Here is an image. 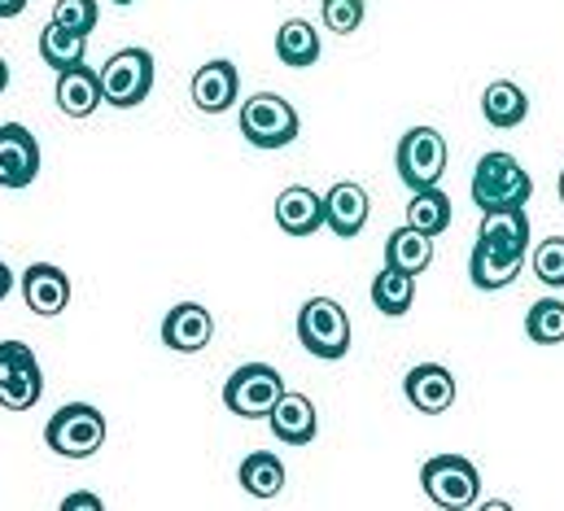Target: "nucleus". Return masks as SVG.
<instances>
[{
  "instance_id": "nucleus-1",
  "label": "nucleus",
  "mask_w": 564,
  "mask_h": 511,
  "mask_svg": "<svg viewBox=\"0 0 564 511\" xmlns=\"http://www.w3.org/2000/svg\"><path fill=\"white\" fill-rule=\"evenodd\" d=\"M534 180L512 153H486L473 171V202L481 210H517L530 206Z\"/></svg>"
},
{
  "instance_id": "nucleus-2",
  "label": "nucleus",
  "mask_w": 564,
  "mask_h": 511,
  "mask_svg": "<svg viewBox=\"0 0 564 511\" xmlns=\"http://www.w3.org/2000/svg\"><path fill=\"white\" fill-rule=\"evenodd\" d=\"M350 337H355V328H350V315H346L341 302H333V297H311V302L297 311V341H302V350H306L311 359H328V363L346 359Z\"/></svg>"
},
{
  "instance_id": "nucleus-3",
  "label": "nucleus",
  "mask_w": 564,
  "mask_h": 511,
  "mask_svg": "<svg viewBox=\"0 0 564 511\" xmlns=\"http://www.w3.org/2000/svg\"><path fill=\"white\" fill-rule=\"evenodd\" d=\"M106 433H110V424L93 402H66L62 411H53L44 442L62 459H93L106 446Z\"/></svg>"
},
{
  "instance_id": "nucleus-4",
  "label": "nucleus",
  "mask_w": 564,
  "mask_h": 511,
  "mask_svg": "<svg viewBox=\"0 0 564 511\" xmlns=\"http://www.w3.org/2000/svg\"><path fill=\"white\" fill-rule=\"evenodd\" d=\"M421 486L429 494V503H437L442 511H468L481 499V477L473 468V459L464 455H433L424 459Z\"/></svg>"
},
{
  "instance_id": "nucleus-5",
  "label": "nucleus",
  "mask_w": 564,
  "mask_h": 511,
  "mask_svg": "<svg viewBox=\"0 0 564 511\" xmlns=\"http://www.w3.org/2000/svg\"><path fill=\"white\" fill-rule=\"evenodd\" d=\"M237 123H241V135H246L254 149H284V144H293L297 131H302L297 110H293L284 97H276V93H254V97H246Z\"/></svg>"
},
{
  "instance_id": "nucleus-6",
  "label": "nucleus",
  "mask_w": 564,
  "mask_h": 511,
  "mask_svg": "<svg viewBox=\"0 0 564 511\" xmlns=\"http://www.w3.org/2000/svg\"><path fill=\"white\" fill-rule=\"evenodd\" d=\"M394 162H399V180L412 193L442 184V175H446V135L433 128L403 131V140L394 149Z\"/></svg>"
},
{
  "instance_id": "nucleus-7",
  "label": "nucleus",
  "mask_w": 564,
  "mask_h": 511,
  "mask_svg": "<svg viewBox=\"0 0 564 511\" xmlns=\"http://www.w3.org/2000/svg\"><path fill=\"white\" fill-rule=\"evenodd\" d=\"M281 393H284V381L272 363H246V368H237L228 377V384H224V402L241 420H268Z\"/></svg>"
},
{
  "instance_id": "nucleus-8",
  "label": "nucleus",
  "mask_w": 564,
  "mask_h": 511,
  "mask_svg": "<svg viewBox=\"0 0 564 511\" xmlns=\"http://www.w3.org/2000/svg\"><path fill=\"white\" fill-rule=\"evenodd\" d=\"M101 93L115 110H132L153 93V53L149 48H119L101 66Z\"/></svg>"
},
{
  "instance_id": "nucleus-9",
  "label": "nucleus",
  "mask_w": 564,
  "mask_h": 511,
  "mask_svg": "<svg viewBox=\"0 0 564 511\" xmlns=\"http://www.w3.org/2000/svg\"><path fill=\"white\" fill-rule=\"evenodd\" d=\"M44 393V372L31 346L0 341V406L4 411H31Z\"/></svg>"
},
{
  "instance_id": "nucleus-10",
  "label": "nucleus",
  "mask_w": 564,
  "mask_h": 511,
  "mask_svg": "<svg viewBox=\"0 0 564 511\" xmlns=\"http://www.w3.org/2000/svg\"><path fill=\"white\" fill-rule=\"evenodd\" d=\"M40 175V140L22 123L0 128V188H31Z\"/></svg>"
},
{
  "instance_id": "nucleus-11",
  "label": "nucleus",
  "mask_w": 564,
  "mask_h": 511,
  "mask_svg": "<svg viewBox=\"0 0 564 511\" xmlns=\"http://www.w3.org/2000/svg\"><path fill=\"white\" fill-rule=\"evenodd\" d=\"M188 97H193V106H197L202 115H224V110H232L237 97H241V75H237V66H232L228 57H215V62L197 66V70H193V84H188Z\"/></svg>"
},
{
  "instance_id": "nucleus-12",
  "label": "nucleus",
  "mask_w": 564,
  "mask_h": 511,
  "mask_svg": "<svg viewBox=\"0 0 564 511\" xmlns=\"http://www.w3.org/2000/svg\"><path fill=\"white\" fill-rule=\"evenodd\" d=\"M210 337H215V315L202 302H180L162 319V346L175 355H197L210 346Z\"/></svg>"
},
{
  "instance_id": "nucleus-13",
  "label": "nucleus",
  "mask_w": 564,
  "mask_h": 511,
  "mask_svg": "<svg viewBox=\"0 0 564 511\" xmlns=\"http://www.w3.org/2000/svg\"><path fill=\"white\" fill-rule=\"evenodd\" d=\"M372 219V202H368V188L355 184V180H341L324 193V228H333L337 237H359Z\"/></svg>"
},
{
  "instance_id": "nucleus-14",
  "label": "nucleus",
  "mask_w": 564,
  "mask_h": 511,
  "mask_svg": "<svg viewBox=\"0 0 564 511\" xmlns=\"http://www.w3.org/2000/svg\"><path fill=\"white\" fill-rule=\"evenodd\" d=\"M22 297H26L31 315L53 319V315H62L70 306V275L62 267H53V262H31L22 271Z\"/></svg>"
},
{
  "instance_id": "nucleus-15",
  "label": "nucleus",
  "mask_w": 564,
  "mask_h": 511,
  "mask_svg": "<svg viewBox=\"0 0 564 511\" xmlns=\"http://www.w3.org/2000/svg\"><path fill=\"white\" fill-rule=\"evenodd\" d=\"M101 106H106L101 70H93L88 62L57 70V110H62L66 119H93Z\"/></svg>"
},
{
  "instance_id": "nucleus-16",
  "label": "nucleus",
  "mask_w": 564,
  "mask_h": 511,
  "mask_svg": "<svg viewBox=\"0 0 564 511\" xmlns=\"http://www.w3.org/2000/svg\"><path fill=\"white\" fill-rule=\"evenodd\" d=\"M268 424H272V437L284 442V446H311V442H315V433H319L315 402H311L306 393H289V389L276 398V406H272Z\"/></svg>"
},
{
  "instance_id": "nucleus-17",
  "label": "nucleus",
  "mask_w": 564,
  "mask_h": 511,
  "mask_svg": "<svg viewBox=\"0 0 564 511\" xmlns=\"http://www.w3.org/2000/svg\"><path fill=\"white\" fill-rule=\"evenodd\" d=\"M403 393H408V402H412L416 411L442 415V411H451L459 384H455V377H451L442 363H416V368L408 372V381H403Z\"/></svg>"
},
{
  "instance_id": "nucleus-18",
  "label": "nucleus",
  "mask_w": 564,
  "mask_h": 511,
  "mask_svg": "<svg viewBox=\"0 0 564 511\" xmlns=\"http://www.w3.org/2000/svg\"><path fill=\"white\" fill-rule=\"evenodd\" d=\"M477 241L499 250V254H530V215L525 206L517 210H481V228H477Z\"/></svg>"
},
{
  "instance_id": "nucleus-19",
  "label": "nucleus",
  "mask_w": 564,
  "mask_h": 511,
  "mask_svg": "<svg viewBox=\"0 0 564 511\" xmlns=\"http://www.w3.org/2000/svg\"><path fill=\"white\" fill-rule=\"evenodd\" d=\"M276 224L284 237H315L324 228V197L293 184L276 197Z\"/></svg>"
},
{
  "instance_id": "nucleus-20",
  "label": "nucleus",
  "mask_w": 564,
  "mask_h": 511,
  "mask_svg": "<svg viewBox=\"0 0 564 511\" xmlns=\"http://www.w3.org/2000/svg\"><path fill=\"white\" fill-rule=\"evenodd\" d=\"M481 119L499 131L521 128V123L530 119V97L521 93V84H512V79H495V84L481 93Z\"/></svg>"
},
{
  "instance_id": "nucleus-21",
  "label": "nucleus",
  "mask_w": 564,
  "mask_h": 511,
  "mask_svg": "<svg viewBox=\"0 0 564 511\" xmlns=\"http://www.w3.org/2000/svg\"><path fill=\"white\" fill-rule=\"evenodd\" d=\"M521 267H525L521 254H499V250H490V246L477 241L473 254H468V280H473L481 293H499V289L517 284Z\"/></svg>"
},
{
  "instance_id": "nucleus-22",
  "label": "nucleus",
  "mask_w": 564,
  "mask_h": 511,
  "mask_svg": "<svg viewBox=\"0 0 564 511\" xmlns=\"http://www.w3.org/2000/svg\"><path fill=\"white\" fill-rule=\"evenodd\" d=\"M88 57V35L84 31H70L62 22H48L40 31V62L53 66V70H66V66H79Z\"/></svg>"
},
{
  "instance_id": "nucleus-23",
  "label": "nucleus",
  "mask_w": 564,
  "mask_h": 511,
  "mask_svg": "<svg viewBox=\"0 0 564 511\" xmlns=\"http://www.w3.org/2000/svg\"><path fill=\"white\" fill-rule=\"evenodd\" d=\"M451 219H455V206H451V197L433 184V188H416L412 193V202H408V224L424 232V237H442L446 228H451Z\"/></svg>"
},
{
  "instance_id": "nucleus-24",
  "label": "nucleus",
  "mask_w": 564,
  "mask_h": 511,
  "mask_svg": "<svg viewBox=\"0 0 564 511\" xmlns=\"http://www.w3.org/2000/svg\"><path fill=\"white\" fill-rule=\"evenodd\" d=\"M429 262H433V237L416 232L412 224H403V228L390 232V241H386V267H399V271L421 275V271H429Z\"/></svg>"
},
{
  "instance_id": "nucleus-25",
  "label": "nucleus",
  "mask_w": 564,
  "mask_h": 511,
  "mask_svg": "<svg viewBox=\"0 0 564 511\" xmlns=\"http://www.w3.org/2000/svg\"><path fill=\"white\" fill-rule=\"evenodd\" d=\"M416 302V275L412 271H399V267H386L377 280H372V306L390 319L408 315Z\"/></svg>"
},
{
  "instance_id": "nucleus-26",
  "label": "nucleus",
  "mask_w": 564,
  "mask_h": 511,
  "mask_svg": "<svg viewBox=\"0 0 564 511\" xmlns=\"http://www.w3.org/2000/svg\"><path fill=\"white\" fill-rule=\"evenodd\" d=\"M241 490L250 494V499H276L284 490V464L272 455V450H254V455H246V464H241Z\"/></svg>"
},
{
  "instance_id": "nucleus-27",
  "label": "nucleus",
  "mask_w": 564,
  "mask_h": 511,
  "mask_svg": "<svg viewBox=\"0 0 564 511\" xmlns=\"http://www.w3.org/2000/svg\"><path fill=\"white\" fill-rule=\"evenodd\" d=\"M276 57L284 66H315L319 62V31L306 18H289L276 31Z\"/></svg>"
},
{
  "instance_id": "nucleus-28",
  "label": "nucleus",
  "mask_w": 564,
  "mask_h": 511,
  "mask_svg": "<svg viewBox=\"0 0 564 511\" xmlns=\"http://www.w3.org/2000/svg\"><path fill=\"white\" fill-rule=\"evenodd\" d=\"M525 337L534 346H561L564 341V302L561 297H543L530 306L525 315Z\"/></svg>"
},
{
  "instance_id": "nucleus-29",
  "label": "nucleus",
  "mask_w": 564,
  "mask_h": 511,
  "mask_svg": "<svg viewBox=\"0 0 564 511\" xmlns=\"http://www.w3.org/2000/svg\"><path fill=\"white\" fill-rule=\"evenodd\" d=\"M534 275L547 284V289H564V237H547L534 246Z\"/></svg>"
},
{
  "instance_id": "nucleus-30",
  "label": "nucleus",
  "mask_w": 564,
  "mask_h": 511,
  "mask_svg": "<svg viewBox=\"0 0 564 511\" xmlns=\"http://www.w3.org/2000/svg\"><path fill=\"white\" fill-rule=\"evenodd\" d=\"M319 13H324V26H328V31L355 35V31L364 26L368 4H364V0H319Z\"/></svg>"
},
{
  "instance_id": "nucleus-31",
  "label": "nucleus",
  "mask_w": 564,
  "mask_h": 511,
  "mask_svg": "<svg viewBox=\"0 0 564 511\" xmlns=\"http://www.w3.org/2000/svg\"><path fill=\"white\" fill-rule=\"evenodd\" d=\"M97 18H101V4L97 0H57L53 4V22H62L70 31H84V35L97 26Z\"/></svg>"
},
{
  "instance_id": "nucleus-32",
  "label": "nucleus",
  "mask_w": 564,
  "mask_h": 511,
  "mask_svg": "<svg viewBox=\"0 0 564 511\" xmlns=\"http://www.w3.org/2000/svg\"><path fill=\"white\" fill-rule=\"evenodd\" d=\"M62 508H66V511H75V508L101 511V499H97V494H88V490H79V494H66V499H62Z\"/></svg>"
},
{
  "instance_id": "nucleus-33",
  "label": "nucleus",
  "mask_w": 564,
  "mask_h": 511,
  "mask_svg": "<svg viewBox=\"0 0 564 511\" xmlns=\"http://www.w3.org/2000/svg\"><path fill=\"white\" fill-rule=\"evenodd\" d=\"M26 9V0H0V22H9V18H18Z\"/></svg>"
},
{
  "instance_id": "nucleus-34",
  "label": "nucleus",
  "mask_w": 564,
  "mask_h": 511,
  "mask_svg": "<svg viewBox=\"0 0 564 511\" xmlns=\"http://www.w3.org/2000/svg\"><path fill=\"white\" fill-rule=\"evenodd\" d=\"M9 289H13V271H9L4 262H0V302L9 297Z\"/></svg>"
},
{
  "instance_id": "nucleus-35",
  "label": "nucleus",
  "mask_w": 564,
  "mask_h": 511,
  "mask_svg": "<svg viewBox=\"0 0 564 511\" xmlns=\"http://www.w3.org/2000/svg\"><path fill=\"white\" fill-rule=\"evenodd\" d=\"M9 88V66H4V57H0V93Z\"/></svg>"
},
{
  "instance_id": "nucleus-36",
  "label": "nucleus",
  "mask_w": 564,
  "mask_h": 511,
  "mask_svg": "<svg viewBox=\"0 0 564 511\" xmlns=\"http://www.w3.org/2000/svg\"><path fill=\"white\" fill-rule=\"evenodd\" d=\"M110 4H137V0H110Z\"/></svg>"
},
{
  "instance_id": "nucleus-37",
  "label": "nucleus",
  "mask_w": 564,
  "mask_h": 511,
  "mask_svg": "<svg viewBox=\"0 0 564 511\" xmlns=\"http://www.w3.org/2000/svg\"><path fill=\"white\" fill-rule=\"evenodd\" d=\"M561 202H564V171H561Z\"/></svg>"
}]
</instances>
